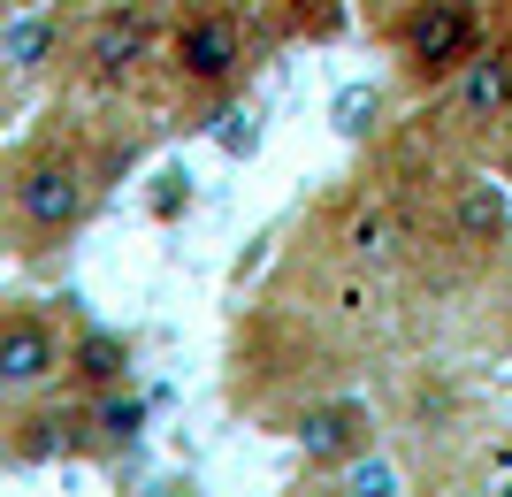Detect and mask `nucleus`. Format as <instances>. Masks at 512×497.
Segmentation results:
<instances>
[{
    "mask_svg": "<svg viewBox=\"0 0 512 497\" xmlns=\"http://www.w3.org/2000/svg\"><path fill=\"white\" fill-rule=\"evenodd\" d=\"M69 368L62 337L39 322V314H8L0 322V398H23V390H46Z\"/></svg>",
    "mask_w": 512,
    "mask_h": 497,
    "instance_id": "obj_4",
    "label": "nucleus"
},
{
    "mask_svg": "<svg viewBox=\"0 0 512 497\" xmlns=\"http://www.w3.org/2000/svg\"><path fill=\"white\" fill-rule=\"evenodd\" d=\"M375 444V413L360 398H329V406H306L299 413V452L314 467H352V459Z\"/></svg>",
    "mask_w": 512,
    "mask_h": 497,
    "instance_id": "obj_5",
    "label": "nucleus"
},
{
    "mask_svg": "<svg viewBox=\"0 0 512 497\" xmlns=\"http://www.w3.org/2000/svg\"><path fill=\"white\" fill-rule=\"evenodd\" d=\"M69 368H77V383H92V390H115L130 375V345L115 337V329H85L77 345H69Z\"/></svg>",
    "mask_w": 512,
    "mask_h": 497,
    "instance_id": "obj_11",
    "label": "nucleus"
},
{
    "mask_svg": "<svg viewBox=\"0 0 512 497\" xmlns=\"http://www.w3.org/2000/svg\"><path fill=\"white\" fill-rule=\"evenodd\" d=\"M497 497H512V482H505V490H497Z\"/></svg>",
    "mask_w": 512,
    "mask_h": 497,
    "instance_id": "obj_16",
    "label": "nucleus"
},
{
    "mask_svg": "<svg viewBox=\"0 0 512 497\" xmlns=\"http://www.w3.org/2000/svg\"><path fill=\"white\" fill-rule=\"evenodd\" d=\"M451 108H459V123H474V130H497L512 115V54L505 46H482V54L451 77Z\"/></svg>",
    "mask_w": 512,
    "mask_h": 497,
    "instance_id": "obj_6",
    "label": "nucleus"
},
{
    "mask_svg": "<svg viewBox=\"0 0 512 497\" xmlns=\"http://www.w3.org/2000/svg\"><path fill=\"white\" fill-rule=\"evenodd\" d=\"M344 260H352V268H390V260H398V245H406V215H398V207H383V199H367L360 215L344 222Z\"/></svg>",
    "mask_w": 512,
    "mask_h": 497,
    "instance_id": "obj_9",
    "label": "nucleus"
},
{
    "mask_svg": "<svg viewBox=\"0 0 512 497\" xmlns=\"http://www.w3.org/2000/svg\"><path fill=\"white\" fill-rule=\"evenodd\" d=\"M444 222H451V238L467 245V253H490V245H505V238H512V199H505V184H490V176H467V184L451 192Z\"/></svg>",
    "mask_w": 512,
    "mask_h": 497,
    "instance_id": "obj_7",
    "label": "nucleus"
},
{
    "mask_svg": "<svg viewBox=\"0 0 512 497\" xmlns=\"http://www.w3.org/2000/svg\"><path fill=\"white\" fill-rule=\"evenodd\" d=\"M299 31L306 39H337L344 31V0H299Z\"/></svg>",
    "mask_w": 512,
    "mask_h": 497,
    "instance_id": "obj_15",
    "label": "nucleus"
},
{
    "mask_svg": "<svg viewBox=\"0 0 512 497\" xmlns=\"http://www.w3.org/2000/svg\"><path fill=\"white\" fill-rule=\"evenodd\" d=\"M169 62L192 92H230L245 77V16L230 0H199L169 31Z\"/></svg>",
    "mask_w": 512,
    "mask_h": 497,
    "instance_id": "obj_3",
    "label": "nucleus"
},
{
    "mask_svg": "<svg viewBox=\"0 0 512 497\" xmlns=\"http://www.w3.org/2000/svg\"><path fill=\"white\" fill-rule=\"evenodd\" d=\"M344 497H398V467L375 452H360L352 467H344Z\"/></svg>",
    "mask_w": 512,
    "mask_h": 497,
    "instance_id": "obj_14",
    "label": "nucleus"
},
{
    "mask_svg": "<svg viewBox=\"0 0 512 497\" xmlns=\"http://www.w3.org/2000/svg\"><path fill=\"white\" fill-rule=\"evenodd\" d=\"M138 429H146V398H130L123 383L100 390V406H92V444L123 452V444H138Z\"/></svg>",
    "mask_w": 512,
    "mask_h": 497,
    "instance_id": "obj_12",
    "label": "nucleus"
},
{
    "mask_svg": "<svg viewBox=\"0 0 512 497\" xmlns=\"http://www.w3.org/2000/svg\"><path fill=\"white\" fill-rule=\"evenodd\" d=\"M146 54H153V16L146 8H115V16H100V31L85 39V69L100 85H123Z\"/></svg>",
    "mask_w": 512,
    "mask_h": 497,
    "instance_id": "obj_8",
    "label": "nucleus"
},
{
    "mask_svg": "<svg viewBox=\"0 0 512 497\" xmlns=\"http://www.w3.org/2000/svg\"><path fill=\"white\" fill-rule=\"evenodd\" d=\"M0 199H8V215L23 222V238H69L77 222L92 215V169L77 161V153L62 146H31L8 161V176H0Z\"/></svg>",
    "mask_w": 512,
    "mask_h": 497,
    "instance_id": "obj_1",
    "label": "nucleus"
},
{
    "mask_svg": "<svg viewBox=\"0 0 512 497\" xmlns=\"http://www.w3.org/2000/svg\"><path fill=\"white\" fill-rule=\"evenodd\" d=\"M46 46H54V23H46V16H23V23L0 31V62H8V69H39Z\"/></svg>",
    "mask_w": 512,
    "mask_h": 497,
    "instance_id": "obj_13",
    "label": "nucleus"
},
{
    "mask_svg": "<svg viewBox=\"0 0 512 497\" xmlns=\"http://www.w3.org/2000/svg\"><path fill=\"white\" fill-rule=\"evenodd\" d=\"M92 444V413H77V406H46V413H31L16 429V459H69V452H85Z\"/></svg>",
    "mask_w": 512,
    "mask_h": 497,
    "instance_id": "obj_10",
    "label": "nucleus"
},
{
    "mask_svg": "<svg viewBox=\"0 0 512 497\" xmlns=\"http://www.w3.org/2000/svg\"><path fill=\"white\" fill-rule=\"evenodd\" d=\"M482 8L474 0H421L398 31V62H406L413 85H451L459 69L482 54Z\"/></svg>",
    "mask_w": 512,
    "mask_h": 497,
    "instance_id": "obj_2",
    "label": "nucleus"
}]
</instances>
